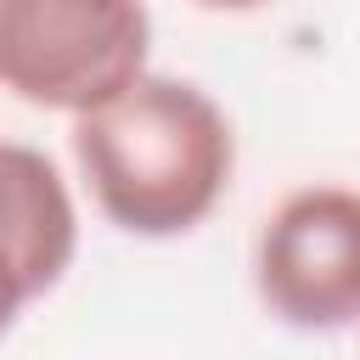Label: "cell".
<instances>
[{"label": "cell", "mask_w": 360, "mask_h": 360, "mask_svg": "<svg viewBox=\"0 0 360 360\" xmlns=\"http://www.w3.org/2000/svg\"><path fill=\"white\" fill-rule=\"evenodd\" d=\"M73 163L101 219L141 242L191 236L231 191L236 129L225 107L174 73H141L73 118Z\"/></svg>", "instance_id": "cell-1"}, {"label": "cell", "mask_w": 360, "mask_h": 360, "mask_svg": "<svg viewBox=\"0 0 360 360\" xmlns=\"http://www.w3.org/2000/svg\"><path fill=\"white\" fill-rule=\"evenodd\" d=\"M146 0H0V90L39 112H90L146 73Z\"/></svg>", "instance_id": "cell-2"}, {"label": "cell", "mask_w": 360, "mask_h": 360, "mask_svg": "<svg viewBox=\"0 0 360 360\" xmlns=\"http://www.w3.org/2000/svg\"><path fill=\"white\" fill-rule=\"evenodd\" d=\"M253 292L287 332L360 326V186H298L253 236Z\"/></svg>", "instance_id": "cell-3"}, {"label": "cell", "mask_w": 360, "mask_h": 360, "mask_svg": "<svg viewBox=\"0 0 360 360\" xmlns=\"http://www.w3.org/2000/svg\"><path fill=\"white\" fill-rule=\"evenodd\" d=\"M79 259V208L62 169L28 146L0 141V343L62 287Z\"/></svg>", "instance_id": "cell-4"}, {"label": "cell", "mask_w": 360, "mask_h": 360, "mask_svg": "<svg viewBox=\"0 0 360 360\" xmlns=\"http://www.w3.org/2000/svg\"><path fill=\"white\" fill-rule=\"evenodd\" d=\"M197 11H219V17H242V11H259V6H270V0H191Z\"/></svg>", "instance_id": "cell-5"}]
</instances>
